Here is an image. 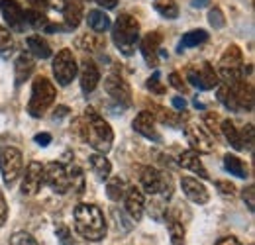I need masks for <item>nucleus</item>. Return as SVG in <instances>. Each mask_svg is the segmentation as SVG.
Segmentation results:
<instances>
[{
  "label": "nucleus",
  "instance_id": "obj_1",
  "mask_svg": "<svg viewBox=\"0 0 255 245\" xmlns=\"http://www.w3.org/2000/svg\"><path fill=\"white\" fill-rule=\"evenodd\" d=\"M77 131L81 135L83 141H87L96 153L106 155L112 149V141H114V131L110 127V123L106 122L95 108H87L85 116L81 120H77Z\"/></svg>",
  "mask_w": 255,
  "mask_h": 245
},
{
  "label": "nucleus",
  "instance_id": "obj_2",
  "mask_svg": "<svg viewBox=\"0 0 255 245\" xmlns=\"http://www.w3.org/2000/svg\"><path fill=\"white\" fill-rule=\"evenodd\" d=\"M75 230L81 238H85L89 242H102L108 232L104 212L96 204H77Z\"/></svg>",
  "mask_w": 255,
  "mask_h": 245
},
{
  "label": "nucleus",
  "instance_id": "obj_3",
  "mask_svg": "<svg viewBox=\"0 0 255 245\" xmlns=\"http://www.w3.org/2000/svg\"><path fill=\"white\" fill-rule=\"evenodd\" d=\"M112 41L122 55H133L139 41V22L129 14H120L112 26Z\"/></svg>",
  "mask_w": 255,
  "mask_h": 245
},
{
  "label": "nucleus",
  "instance_id": "obj_4",
  "mask_svg": "<svg viewBox=\"0 0 255 245\" xmlns=\"http://www.w3.org/2000/svg\"><path fill=\"white\" fill-rule=\"evenodd\" d=\"M57 96V89L53 87V83L45 77H35L32 85V98L28 102V114L32 118H41L45 116V112L53 106Z\"/></svg>",
  "mask_w": 255,
  "mask_h": 245
},
{
  "label": "nucleus",
  "instance_id": "obj_5",
  "mask_svg": "<svg viewBox=\"0 0 255 245\" xmlns=\"http://www.w3.org/2000/svg\"><path fill=\"white\" fill-rule=\"evenodd\" d=\"M222 77L224 85L232 87L244 79V53L238 45H230L220 59V69L216 71Z\"/></svg>",
  "mask_w": 255,
  "mask_h": 245
},
{
  "label": "nucleus",
  "instance_id": "obj_6",
  "mask_svg": "<svg viewBox=\"0 0 255 245\" xmlns=\"http://www.w3.org/2000/svg\"><path fill=\"white\" fill-rule=\"evenodd\" d=\"M22 169H24V157L20 149L6 147L0 151V173L6 186H12L18 181V177L22 175Z\"/></svg>",
  "mask_w": 255,
  "mask_h": 245
},
{
  "label": "nucleus",
  "instance_id": "obj_7",
  "mask_svg": "<svg viewBox=\"0 0 255 245\" xmlns=\"http://www.w3.org/2000/svg\"><path fill=\"white\" fill-rule=\"evenodd\" d=\"M139 183L149 196H157V194H161L163 198L171 196V179L167 175H163L161 171L153 169V167H143L141 169Z\"/></svg>",
  "mask_w": 255,
  "mask_h": 245
},
{
  "label": "nucleus",
  "instance_id": "obj_8",
  "mask_svg": "<svg viewBox=\"0 0 255 245\" xmlns=\"http://www.w3.org/2000/svg\"><path fill=\"white\" fill-rule=\"evenodd\" d=\"M187 79H189L192 87H196L200 91H212L220 85L216 69L208 61L200 63V65H191L187 69Z\"/></svg>",
  "mask_w": 255,
  "mask_h": 245
},
{
  "label": "nucleus",
  "instance_id": "obj_9",
  "mask_svg": "<svg viewBox=\"0 0 255 245\" xmlns=\"http://www.w3.org/2000/svg\"><path fill=\"white\" fill-rule=\"evenodd\" d=\"M77 71H79V67H77L75 55L71 49H61L53 57V75L61 87H67L73 83V79L77 77Z\"/></svg>",
  "mask_w": 255,
  "mask_h": 245
},
{
  "label": "nucleus",
  "instance_id": "obj_10",
  "mask_svg": "<svg viewBox=\"0 0 255 245\" xmlns=\"http://www.w3.org/2000/svg\"><path fill=\"white\" fill-rule=\"evenodd\" d=\"M43 183L47 184L55 194H67L69 192V177H67V169L61 163L51 161L43 167Z\"/></svg>",
  "mask_w": 255,
  "mask_h": 245
},
{
  "label": "nucleus",
  "instance_id": "obj_11",
  "mask_svg": "<svg viewBox=\"0 0 255 245\" xmlns=\"http://www.w3.org/2000/svg\"><path fill=\"white\" fill-rule=\"evenodd\" d=\"M104 91L116 104H120V108H128L131 104V89L118 75H110L104 79Z\"/></svg>",
  "mask_w": 255,
  "mask_h": 245
},
{
  "label": "nucleus",
  "instance_id": "obj_12",
  "mask_svg": "<svg viewBox=\"0 0 255 245\" xmlns=\"http://www.w3.org/2000/svg\"><path fill=\"white\" fill-rule=\"evenodd\" d=\"M0 12L4 16L6 26L12 31L26 30V20H24V10L18 0H0Z\"/></svg>",
  "mask_w": 255,
  "mask_h": 245
},
{
  "label": "nucleus",
  "instance_id": "obj_13",
  "mask_svg": "<svg viewBox=\"0 0 255 245\" xmlns=\"http://www.w3.org/2000/svg\"><path fill=\"white\" fill-rule=\"evenodd\" d=\"M185 135H187V139H189V143H191L192 151H196V153H212L214 151V141H212V137L206 133V129H202L200 125H196V123H189L187 127H185Z\"/></svg>",
  "mask_w": 255,
  "mask_h": 245
},
{
  "label": "nucleus",
  "instance_id": "obj_14",
  "mask_svg": "<svg viewBox=\"0 0 255 245\" xmlns=\"http://www.w3.org/2000/svg\"><path fill=\"white\" fill-rule=\"evenodd\" d=\"M43 184V165L32 161L28 167H26V173H24V181H22V194L24 196H35L39 192Z\"/></svg>",
  "mask_w": 255,
  "mask_h": 245
},
{
  "label": "nucleus",
  "instance_id": "obj_15",
  "mask_svg": "<svg viewBox=\"0 0 255 245\" xmlns=\"http://www.w3.org/2000/svg\"><path fill=\"white\" fill-rule=\"evenodd\" d=\"M131 127H133L139 135H143V137H147V139H151V141H155V143H161V133L157 131V127H155V116H151L149 110H141V112L133 118Z\"/></svg>",
  "mask_w": 255,
  "mask_h": 245
},
{
  "label": "nucleus",
  "instance_id": "obj_16",
  "mask_svg": "<svg viewBox=\"0 0 255 245\" xmlns=\"http://www.w3.org/2000/svg\"><path fill=\"white\" fill-rule=\"evenodd\" d=\"M181 188H183V192L187 194V198H189L191 202H194V204H198V206H204V204H208V200H210L208 188L200 183L198 179L183 177V179H181Z\"/></svg>",
  "mask_w": 255,
  "mask_h": 245
},
{
  "label": "nucleus",
  "instance_id": "obj_17",
  "mask_svg": "<svg viewBox=\"0 0 255 245\" xmlns=\"http://www.w3.org/2000/svg\"><path fill=\"white\" fill-rule=\"evenodd\" d=\"M124 200H126V212L129 214V218L135 220V222L141 220L143 210H145V196H143V192L137 186H126Z\"/></svg>",
  "mask_w": 255,
  "mask_h": 245
},
{
  "label": "nucleus",
  "instance_id": "obj_18",
  "mask_svg": "<svg viewBox=\"0 0 255 245\" xmlns=\"http://www.w3.org/2000/svg\"><path fill=\"white\" fill-rule=\"evenodd\" d=\"M159 47H161L159 31H151V33H147V35L141 39L139 49H141V55H143V59L147 61L149 67H157V65H159V59H157V55H159V51H161Z\"/></svg>",
  "mask_w": 255,
  "mask_h": 245
},
{
  "label": "nucleus",
  "instance_id": "obj_19",
  "mask_svg": "<svg viewBox=\"0 0 255 245\" xmlns=\"http://www.w3.org/2000/svg\"><path fill=\"white\" fill-rule=\"evenodd\" d=\"M230 89H232L234 96H236V102L240 106V112L242 110H246V112H252L254 110V87H252V83H248L246 79H242L240 83L232 85Z\"/></svg>",
  "mask_w": 255,
  "mask_h": 245
},
{
  "label": "nucleus",
  "instance_id": "obj_20",
  "mask_svg": "<svg viewBox=\"0 0 255 245\" xmlns=\"http://www.w3.org/2000/svg\"><path fill=\"white\" fill-rule=\"evenodd\" d=\"M81 89L85 94H91V92H95V89L98 87V83H100V71H98V67H96L95 61H91V59H87V61H83V67H81Z\"/></svg>",
  "mask_w": 255,
  "mask_h": 245
},
{
  "label": "nucleus",
  "instance_id": "obj_21",
  "mask_svg": "<svg viewBox=\"0 0 255 245\" xmlns=\"http://www.w3.org/2000/svg\"><path fill=\"white\" fill-rule=\"evenodd\" d=\"M63 18H65V30L71 31V30H77L79 24H81V18H83V4L79 0H69L65 2L63 6Z\"/></svg>",
  "mask_w": 255,
  "mask_h": 245
},
{
  "label": "nucleus",
  "instance_id": "obj_22",
  "mask_svg": "<svg viewBox=\"0 0 255 245\" xmlns=\"http://www.w3.org/2000/svg\"><path fill=\"white\" fill-rule=\"evenodd\" d=\"M200 153H196V151H183L181 157H179V165L183 167V169H189L192 173H196L200 179H208L210 175H208V171L204 169V165H202V161H200Z\"/></svg>",
  "mask_w": 255,
  "mask_h": 245
},
{
  "label": "nucleus",
  "instance_id": "obj_23",
  "mask_svg": "<svg viewBox=\"0 0 255 245\" xmlns=\"http://www.w3.org/2000/svg\"><path fill=\"white\" fill-rule=\"evenodd\" d=\"M33 69H35V63L28 53H22L18 55V59L14 63V77H16V85H22L26 83L30 77H32Z\"/></svg>",
  "mask_w": 255,
  "mask_h": 245
},
{
  "label": "nucleus",
  "instance_id": "obj_24",
  "mask_svg": "<svg viewBox=\"0 0 255 245\" xmlns=\"http://www.w3.org/2000/svg\"><path fill=\"white\" fill-rule=\"evenodd\" d=\"M89 163H91L93 173L96 175L98 181H106V179L110 177V173H112V165H110V161H108L102 153H93L91 157H89Z\"/></svg>",
  "mask_w": 255,
  "mask_h": 245
},
{
  "label": "nucleus",
  "instance_id": "obj_25",
  "mask_svg": "<svg viewBox=\"0 0 255 245\" xmlns=\"http://www.w3.org/2000/svg\"><path fill=\"white\" fill-rule=\"evenodd\" d=\"M26 43H28V49L33 57H37V59H49L51 57V47L41 35H30L26 39Z\"/></svg>",
  "mask_w": 255,
  "mask_h": 245
},
{
  "label": "nucleus",
  "instance_id": "obj_26",
  "mask_svg": "<svg viewBox=\"0 0 255 245\" xmlns=\"http://www.w3.org/2000/svg\"><path fill=\"white\" fill-rule=\"evenodd\" d=\"M87 22H89V28L95 33H104L112 26V22H110V18L106 16L104 10H91L89 16H87Z\"/></svg>",
  "mask_w": 255,
  "mask_h": 245
},
{
  "label": "nucleus",
  "instance_id": "obj_27",
  "mask_svg": "<svg viewBox=\"0 0 255 245\" xmlns=\"http://www.w3.org/2000/svg\"><path fill=\"white\" fill-rule=\"evenodd\" d=\"M224 167H226L232 175H236V177H240V179H248V177H250L246 163H244L238 155H234V153L224 155Z\"/></svg>",
  "mask_w": 255,
  "mask_h": 245
},
{
  "label": "nucleus",
  "instance_id": "obj_28",
  "mask_svg": "<svg viewBox=\"0 0 255 245\" xmlns=\"http://www.w3.org/2000/svg\"><path fill=\"white\" fill-rule=\"evenodd\" d=\"M206 41H208V31H204V30L187 31V33L181 37V49H179V51L189 49V47H198V45H202V43H206Z\"/></svg>",
  "mask_w": 255,
  "mask_h": 245
},
{
  "label": "nucleus",
  "instance_id": "obj_29",
  "mask_svg": "<svg viewBox=\"0 0 255 245\" xmlns=\"http://www.w3.org/2000/svg\"><path fill=\"white\" fill-rule=\"evenodd\" d=\"M14 49H16V43L10 30L0 26V59H10L14 55Z\"/></svg>",
  "mask_w": 255,
  "mask_h": 245
},
{
  "label": "nucleus",
  "instance_id": "obj_30",
  "mask_svg": "<svg viewBox=\"0 0 255 245\" xmlns=\"http://www.w3.org/2000/svg\"><path fill=\"white\" fill-rule=\"evenodd\" d=\"M220 131H222L224 135H226V139H228V143L234 147V149H244V145H242V137H240V131L236 129V123L232 122V120H224L222 125H220Z\"/></svg>",
  "mask_w": 255,
  "mask_h": 245
},
{
  "label": "nucleus",
  "instance_id": "obj_31",
  "mask_svg": "<svg viewBox=\"0 0 255 245\" xmlns=\"http://www.w3.org/2000/svg\"><path fill=\"white\" fill-rule=\"evenodd\" d=\"M65 169H67V177H69V186H73L77 194H83V190H85V173H83V169L77 167V165H69Z\"/></svg>",
  "mask_w": 255,
  "mask_h": 245
},
{
  "label": "nucleus",
  "instance_id": "obj_32",
  "mask_svg": "<svg viewBox=\"0 0 255 245\" xmlns=\"http://www.w3.org/2000/svg\"><path fill=\"white\" fill-rule=\"evenodd\" d=\"M108 179H110V177H108ZM106 194H108V198L114 200V202L122 200L124 194H126V183H124L120 177H112V179L106 183Z\"/></svg>",
  "mask_w": 255,
  "mask_h": 245
},
{
  "label": "nucleus",
  "instance_id": "obj_33",
  "mask_svg": "<svg viewBox=\"0 0 255 245\" xmlns=\"http://www.w3.org/2000/svg\"><path fill=\"white\" fill-rule=\"evenodd\" d=\"M153 8H155L157 14H161L167 20H175L179 16V6H177L175 0H155Z\"/></svg>",
  "mask_w": 255,
  "mask_h": 245
},
{
  "label": "nucleus",
  "instance_id": "obj_34",
  "mask_svg": "<svg viewBox=\"0 0 255 245\" xmlns=\"http://www.w3.org/2000/svg\"><path fill=\"white\" fill-rule=\"evenodd\" d=\"M24 20H26L28 26H32L33 30H43V28L49 24L45 12H37V10H32V8H28V10L24 12Z\"/></svg>",
  "mask_w": 255,
  "mask_h": 245
},
{
  "label": "nucleus",
  "instance_id": "obj_35",
  "mask_svg": "<svg viewBox=\"0 0 255 245\" xmlns=\"http://www.w3.org/2000/svg\"><path fill=\"white\" fill-rule=\"evenodd\" d=\"M218 100L222 102L228 110L240 112V106H238V102H236V96H234V92H232V89H230L228 85H218Z\"/></svg>",
  "mask_w": 255,
  "mask_h": 245
},
{
  "label": "nucleus",
  "instance_id": "obj_36",
  "mask_svg": "<svg viewBox=\"0 0 255 245\" xmlns=\"http://www.w3.org/2000/svg\"><path fill=\"white\" fill-rule=\"evenodd\" d=\"M167 228H169V236H171V242L175 245H185V228L179 220L175 218H169L167 222Z\"/></svg>",
  "mask_w": 255,
  "mask_h": 245
},
{
  "label": "nucleus",
  "instance_id": "obj_37",
  "mask_svg": "<svg viewBox=\"0 0 255 245\" xmlns=\"http://www.w3.org/2000/svg\"><path fill=\"white\" fill-rule=\"evenodd\" d=\"M149 112H151V116H157L159 122L167 123V125H171V127L179 125V116L173 114V112H167L163 106H153V110H149Z\"/></svg>",
  "mask_w": 255,
  "mask_h": 245
},
{
  "label": "nucleus",
  "instance_id": "obj_38",
  "mask_svg": "<svg viewBox=\"0 0 255 245\" xmlns=\"http://www.w3.org/2000/svg\"><path fill=\"white\" fill-rule=\"evenodd\" d=\"M10 245H39L32 234L28 232H16L10 236Z\"/></svg>",
  "mask_w": 255,
  "mask_h": 245
},
{
  "label": "nucleus",
  "instance_id": "obj_39",
  "mask_svg": "<svg viewBox=\"0 0 255 245\" xmlns=\"http://www.w3.org/2000/svg\"><path fill=\"white\" fill-rule=\"evenodd\" d=\"M208 22H210V26L214 28V30H220L226 26V18H224V12L220 8H210V12H208Z\"/></svg>",
  "mask_w": 255,
  "mask_h": 245
},
{
  "label": "nucleus",
  "instance_id": "obj_40",
  "mask_svg": "<svg viewBox=\"0 0 255 245\" xmlns=\"http://www.w3.org/2000/svg\"><path fill=\"white\" fill-rule=\"evenodd\" d=\"M55 236H57V242L59 245H75V240H73V236H71V230L63 226V224H59L57 228H55Z\"/></svg>",
  "mask_w": 255,
  "mask_h": 245
},
{
  "label": "nucleus",
  "instance_id": "obj_41",
  "mask_svg": "<svg viewBox=\"0 0 255 245\" xmlns=\"http://www.w3.org/2000/svg\"><path fill=\"white\" fill-rule=\"evenodd\" d=\"M145 87L151 91V94H163L165 92V87L161 85V75L159 71H155L149 79H147V83H145Z\"/></svg>",
  "mask_w": 255,
  "mask_h": 245
},
{
  "label": "nucleus",
  "instance_id": "obj_42",
  "mask_svg": "<svg viewBox=\"0 0 255 245\" xmlns=\"http://www.w3.org/2000/svg\"><path fill=\"white\" fill-rule=\"evenodd\" d=\"M77 45L83 49V51H95L96 47H100V41L95 39L93 35H83V37H79V41H77Z\"/></svg>",
  "mask_w": 255,
  "mask_h": 245
},
{
  "label": "nucleus",
  "instance_id": "obj_43",
  "mask_svg": "<svg viewBox=\"0 0 255 245\" xmlns=\"http://www.w3.org/2000/svg\"><path fill=\"white\" fill-rule=\"evenodd\" d=\"M218 114H214V112H208V114H204V125H208V129L214 133V135H218L220 133V125H218Z\"/></svg>",
  "mask_w": 255,
  "mask_h": 245
},
{
  "label": "nucleus",
  "instance_id": "obj_44",
  "mask_svg": "<svg viewBox=\"0 0 255 245\" xmlns=\"http://www.w3.org/2000/svg\"><path fill=\"white\" fill-rule=\"evenodd\" d=\"M240 137H242V141L248 143V149L254 151V123H248L246 129H244V135H240ZM246 143H244V149H246Z\"/></svg>",
  "mask_w": 255,
  "mask_h": 245
},
{
  "label": "nucleus",
  "instance_id": "obj_45",
  "mask_svg": "<svg viewBox=\"0 0 255 245\" xmlns=\"http://www.w3.org/2000/svg\"><path fill=\"white\" fill-rule=\"evenodd\" d=\"M169 83H171V87H175L179 92L187 91V85H185V81H183V77L179 73H171L169 75Z\"/></svg>",
  "mask_w": 255,
  "mask_h": 245
},
{
  "label": "nucleus",
  "instance_id": "obj_46",
  "mask_svg": "<svg viewBox=\"0 0 255 245\" xmlns=\"http://www.w3.org/2000/svg\"><path fill=\"white\" fill-rule=\"evenodd\" d=\"M242 196H244V200H246V204H248L250 212H254V208H255V186H248V188L242 192Z\"/></svg>",
  "mask_w": 255,
  "mask_h": 245
},
{
  "label": "nucleus",
  "instance_id": "obj_47",
  "mask_svg": "<svg viewBox=\"0 0 255 245\" xmlns=\"http://www.w3.org/2000/svg\"><path fill=\"white\" fill-rule=\"evenodd\" d=\"M216 188L226 196H234L236 194V186L232 183H228V181H216Z\"/></svg>",
  "mask_w": 255,
  "mask_h": 245
},
{
  "label": "nucleus",
  "instance_id": "obj_48",
  "mask_svg": "<svg viewBox=\"0 0 255 245\" xmlns=\"http://www.w3.org/2000/svg\"><path fill=\"white\" fill-rule=\"evenodd\" d=\"M28 2V8L37 10V12H47L49 8V0H26Z\"/></svg>",
  "mask_w": 255,
  "mask_h": 245
},
{
  "label": "nucleus",
  "instance_id": "obj_49",
  "mask_svg": "<svg viewBox=\"0 0 255 245\" xmlns=\"http://www.w3.org/2000/svg\"><path fill=\"white\" fill-rule=\"evenodd\" d=\"M6 218H8V204H6L4 194L0 192V228L6 224Z\"/></svg>",
  "mask_w": 255,
  "mask_h": 245
},
{
  "label": "nucleus",
  "instance_id": "obj_50",
  "mask_svg": "<svg viewBox=\"0 0 255 245\" xmlns=\"http://www.w3.org/2000/svg\"><path fill=\"white\" fill-rule=\"evenodd\" d=\"M33 141H35L37 145H41V147H47V145H49V141H51V133H47V131L37 133V135L33 137Z\"/></svg>",
  "mask_w": 255,
  "mask_h": 245
},
{
  "label": "nucleus",
  "instance_id": "obj_51",
  "mask_svg": "<svg viewBox=\"0 0 255 245\" xmlns=\"http://www.w3.org/2000/svg\"><path fill=\"white\" fill-rule=\"evenodd\" d=\"M171 104H173V108H177V110H185V108H187V100H185L183 96H175V98L171 100Z\"/></svg>",
  "mask_w": 255,
  "mask_h": 245
},
{
  "label": "nucleus",
  "instance_id": "obj_52",
  "mask_svg": "<svg viewBox=\"0 0 255 245\" xmlns=\"http://www.w3.org/2000/svg\"><path fill=\"white\" fill-rule=\"evenodd\" d=\"M96 4L100 8H104V10H112V8L118 6V0H96Z\"/></svg>",
  "mask_w": 255,
  "mask_h": 245
},
{
  "label": "nucleus",
  "instance_id": "obj_53",
  "mask_svg": "<svg viewBox=\"0 0 255 245\" xmlns=\"http://www.w3.org/2000/svg\"><path fill=\"white\" fill-rule=\"evenodd\" d=\"M216 245H242V244H240L238 238H234V236H226V238H222V240H218Z\"/></svg>",
  "mask_w": 255,
  "mask_h": 245
},
{
  "label": "nucleus",
  "instance_id": "obj_54",
  "mask_svg": "<svg viewBox=\"0 0 255 245\" xmlns=\"http://www.w3.org/2000/svg\"><path fill=\"white\" fill-rule=\"evenodd\" d=\"M67 114H69V108H67V106H59V108L53 112V118L57 120V118H63V116H67Z\"/></svg>",
  "mask_w": 255,
  "mask_h": 245
},
{
  "label": "nucleus",
  "instance_id": "obj_55",
  "mask_svg": "<svg viewBox=\"0 0 255 245\" xmlns=\"http://www.w3.org/2000/svg\"><path fill=\"white\" fill-rule=\"evenodd\" d=\"M191 4L194 8H206V6H210V0H192Z\"/></svg>",
  "mask_w": 255,
  "mask_h": 245
},
{
  "label": "nucleus",
  "instance_id": "obj_56",
  "mask_svg": "<svg viewBox=\"0 0 255 245\" xmlns=\"http://www.w3.org/2000/svg\"><path fill=\"white\" fill-rule=\"evenodd\" d=\"M79 2H83V0H79Z\"/></svg>",
  "mask_w": 255,
  "mask_h": 245
}]
</instances>
